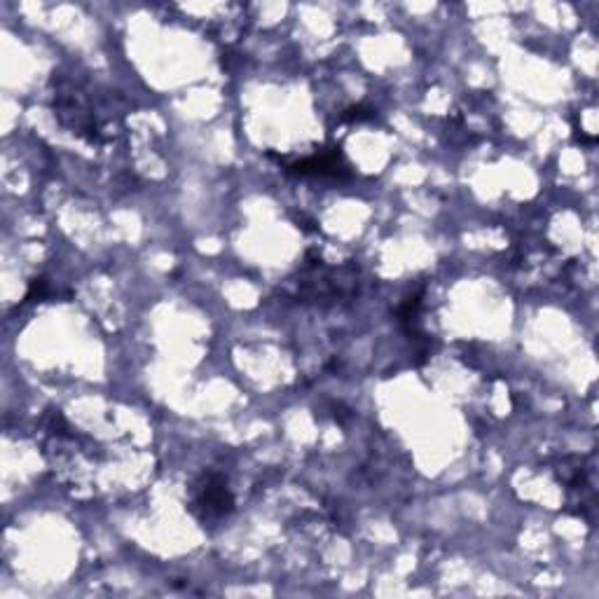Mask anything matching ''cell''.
Segmentation results:
<instances>
[{
	"label": "cell",
	"mask_w": 599,
	"mask_h": 599,
	"mask_svg": "<svg viewBox=\"0 0 599 599\" xmlns=\"http://www.w3.org/2000/svg\"><path fill=\"white\" fill-rule=\"evenodd\" d=\"M342 167H344V160H342L340 148H330V150H323V153L307 157V160L295 162L293 171L300 176H335L337 178Z\"/></svg>",
	"instance_id": "obj_2"
},
{
	"label": "cell",
	"mask_w": 599,
	"mask_h": 599,
	"mask_svg": "<svg viewBox=\"0 0 599 599\" xmlns=\"http://www.w3.org/2000/svg\"><path fill=\"white\" fill-rule=\"evenodd\" d=\"M234 508V499L230 490H227L225 480L216 473L204 475L202 483L197 485L195 499H192V511L202 522L223 520L225 515H230Z\"/></svg>",
	"instance_id": "obj_1"
}]
</instances>
